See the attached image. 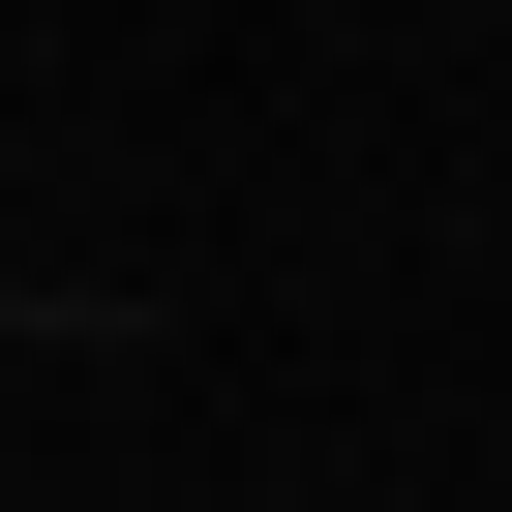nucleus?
I'll return each instance as SVG.
<instances>
[]
</instances>
